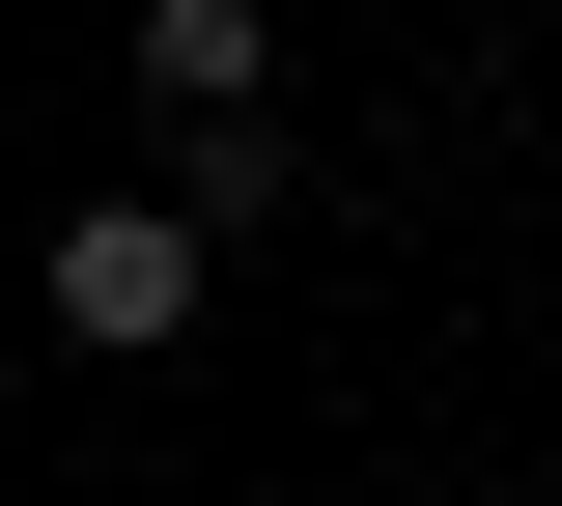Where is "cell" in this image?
Segmentation results:
<instances>
[{"instance_id":"obj_3","label":"cell","mask_w":562,"mask_h":506,"mask_svg":"<svg viewBox=\"0 0 562 506\" xmlns=\"http://www.w3.org/2000/svg\"><path fill=\"white\" fill-rule=\"evenodd\" d=\"M535 57H562V0H535Z\"/></svg>"},{"instance_id":"obj_1","label":"cell","mask_w":562,"mask_h":506,"mask_svg":"<svg viewBox=\"0 0 562 506\" xmlns=\"http://www.w3.org/2000/svg\"><path fill=\"white\" fill-rule=\"evenodd\" d=\"M198 254H225L198 198H57V338L85 366H169L198 338Z\"/></svg>"},{"instance_id":"obj_2","label":"cell","mask_w":562,"mask_h":506,"mask_svg":"<svg viewBox=\"0 0 562 506\" xmlns=\"http://www.w3.org/2000/svg\"><path fill=\"white\" fill-rule=\"evenodd\" d=\"M140 85L225 142V113H281V29H254V0H140Z\"/></svg>"}]
</instances>
